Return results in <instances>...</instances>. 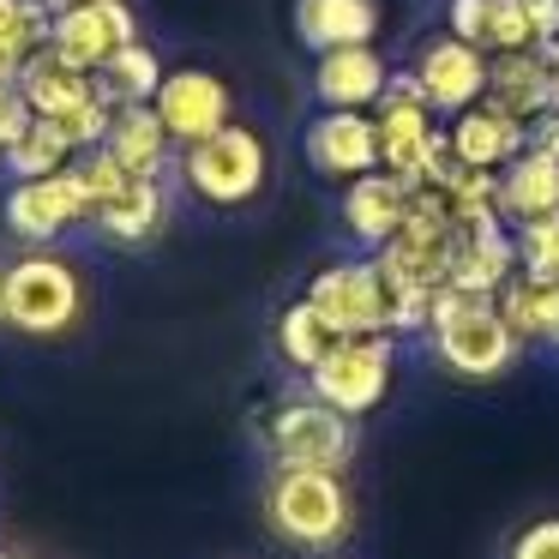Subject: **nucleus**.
Masks as SVG:
<instances>
[{"instance_id":"obj_30","label":"nucleus","mask_w":559,"mask_h":559,"mask_svg":"<svg viewBox=\"0 0 559 559\" xmlns=\"http://www.w3.org/2000/svg\"><path fill=\"white\" fill-rule=\"evenodd\" d=\"M31 127V103H25V91L13 85V79H0V151L13 145L19 133Z\"/></svg>"},{"instance_id":"obj_31","label":"nucleus","mask_w":559,"mask_h":559,"mask_svg":"<svg viewBox=\"0 0 559 559\" xmlns=\"http://www.w3.org/2000/svg\"><path fill=\"white\" fill-rule=\"evenodd\" d=\"M523 13H530L535 49H547V43H559V0H523Z\"/></svg>"},{"instance_id":"obj_9","label":"nucleus","mask_w":559,"mask_h":559,"mask_svg":"<svg viewBox=\"0 0 559 559\" xmlns=\"http://www.w3.org/2000/svg\"><path fill=\"white\" fill-rule=\"evenodd\" d=\"M301 151H307V169L337 187L385 169L379 163V121L367 109H319L301 133Z\"/></svg>"},{"instance_id":"obj_23","label":"nucleus","mask_w":559,"mask_h":559,"mask_svg":"<svg viewBox=\"0 0 559 559\" xmlns=\"http://www.w3.org/2000/svg\"><path fill=\"white\" fill-rule=\"evenodd\" d=\"M103 151H109L121 169H133V175H163L169 169L175 139H169V127H163V115L151 109V103H133V109H115Z\"/></svg>"},{"instance_id":"obj_19","label":"nucleus","mask_w":559,"mask_h":559,"mask_svg":"<svg viewBox=\"0 0 559 559\" xmlns=\"http://www.w3.org/2000/svg\"><path fill=\"white\" fill-rule=\"evenodd\" d=\"M385 25V0H295V37L313 55L373 43Z\"/></svg>"},{"instance_id":"obj_10","label":"nucleus","mask_w":559,"mask_h":559,"mask_svg":"<svg viewBox=\"0 0 559 559\" xmlns=\"http://www.w3.org/2000/svg\"><path fill=\"white\" fill-rule=\"evenodd\" d=\"M518 229H511L499 211H475V217H457V247H451V271L445 289L463 295H499L511 277H518Z\"/></svg>"},{"instance_id":"obj_1","label":"nucleus","mask_w":559,"mask_h":559,"mask_svg":"<svg viewBox=\"0 0 559 559\" xmlns=\"http://www.w3.org/2000/svg\"><path fill=\"white\" fill-rule=\"evenodd\" d=\"M427 343H433L439 367L457 379H499L518 367L523 337L511 331V319L499 313V295H463V289H439L433 295V319H427Z\"/></svg>"},{"instance_id":"obj_3","label":"nucleus","mask_w":559,"mask_h":559,"mask_svg":"<svg viewBox=\"0 0 559 559\" xmlns=\"http://www.w3.org/2000/svg\"><path fill=\"white\" fill-rule=\"evenodd\" d=\"M181 181L193 199H205V205H217V211L253 205L271 181V151L253 127L229 121L223 133H211V139H199V145L181 151Z\"/></svg>"},{"instance_id":"obj_5","label":"nucleus","mask_w":559,"mask_h":559,"mask_svg":"<svg viewBox=\"0 0 559 559\" xmlns=\"http://www.w3.org/2000/svg\"><path fill=\"white\" fill-rule=\"evenodd\" d=\"M265 445L271 463H283V469H349L355 421L307 391V397H289L265 415Z\"/></svg>"},{"instance_id":"obj_36","label":"nucleus","mask_w":559,"mask_h":559,"mask_svg":"<svg viewBox=\"0 0 559 559\" xmlns=\"http://www.w3.org/2000/svg\"><path fill=\"white\" fill-rule=\"evenodd\" d=\"M0 559H13V554H7V547H0Z\"/></svg>"},{"instance_id":"obj_8","label":"nucleus","mask_w":559,"mask_h":559,"mask_svg":"<svg viewBox=\"0 0 559 559\" xmlns=\"http://www.w3.org/2000/svg\"><path fill=\"white\" fill-rule=\"evenodd\" d=\"M7 229L31 247H49L55 235H67L73 223H91V193L85 175H79V157L67 163L61 175H37V181H13L7 205H0Z\"/></svg>"},{"instance_id":"obj_12","label":"nucleus","mask_w":559,"mask_h":559,"mask_svg":"<svg viewBox=\"0 0 559 559\" xmlns=\"http://www.w3.org/2000/svg\"><path fill=\"white\" fill-rule=\"evenodd\" d=\"M139 43V19L127 0H85V7H67L55 13V31H49V49L61 61L85 67V73H103L115 55Z\"/></svg>"},{"instance_id":"obj_20","label":"nucleus","mask_w":559,"mask_h":559,"mask_svg":"<svg viewBox=\"0 0 559 559\" xmlns=\"http://www.w3.org/2000/svg\"><path fill=\"white\" fill-rule=\"evenodd\" d=\"M445 31L463 43H475L481 55H511L535 49V31L523 0H445Z\"/></svg>"},{"instance_id":"obj_24","label":"nucleus","mask_w":559,"mask_h":559,"mask_svg":"<svg viewBox=\"0 0 559 559\" xmlns=\"http://www.w3.org/2000/svg\"><path fill=\"white\" fill-rule=\"evenodd\" d=\"M499 313L511 319V331H518L523 343H547V349H559V283L554 277H530V271H518V277L499 289Z\"/></svg>"},{"instance_id":"obj_27","label":"nucleus","mask_w":559,"mask_h":559,"mask_svg":"<svg viewBox=\"0 0 559 559\" xmlns=\"http://www.w3.org/2000/svg\"><path fill=\"white\" fill-rule=\"evenodd\" d=\"M73 157H79V151H73V139L61 133V121H43V115H31L25 133L0 151V169L13 175V181H37V175H61Z\"/></svg>"},{"instance_id":"obj_15","label":"nucleus","mask_w":559,"mask_h":559,"mask_svg":"<svg viewBox=\"0 0 559 559\" xmlns=\"http://www.w3.org/2000/svg\"><path fill=\"white\" fill-rule=\"evenodd\" d=\"M391 85V61L373 43H349V49H325L313 55V97L319 109H379Z\"/></svg>"},{"instance_id":"obj_16","label":"nucleus","mask_w":559,"mask_h":559,"mask_svg":"<svg viewBox=\"0 0 559 559\" xmlns=\"http://www.w3.org/2000/svg\"><path fill=\"white\" fill-rule=\"evenodd\" d=\"M445 133H451V157L457 163H469V169H506L511 157H518L523 145H530V127L518 121V115H506V109H493V103H475V109H463V115H451L445 121Z\"/></svg>"},{"instance_id":"obj_4","label":"nucleus","mask_w":559,"mask_h":559,"mask_svg":"<svg viewBox=\"0 0 559 559\" xmlns=\"http://www.w3.org/2000/svg\"><path fill=\"white\" fill-rule=\"evenodd\" d=\"M7 283V325L25 337H67L85 313V277L61 253H25L0 271Z\"/></svg>"},{"instance_id":"obj_33","label":"nucleus","mask_w":559,"mask_h":559,"mask_svg":"<svg viewBox=\"0 0 559 559\" xmlns=\"http://www.w3.org/2000/svg\"><path fill=\"white\" fill-rule=\"evenodd\" d=\"M67 7H85V0H49V13H67Z\"/></svg>"},{"instance_id":"obj_26","label":"nucleus","mask_w":559,"mask_h":559,"mask_svg":"<svg viewBox=\"0 0 559 559\" xmlns=\"http://www.w3.org/2000/svg\"><path fill=\"white\" fill-rule=\"evenodd\" d=\"M163 79H169V67L157 61V49H151V43H127V49L97 73V91L115 109H133V103H157Z\"/></svg>"},{"instance_id":"obj_11","label":"nucleus","mask_w":559,"mask_h":559,"mask_svg":"<svg viewBox=\"0 0 559 559\" xmlns=\"http://www.w3.org/2000/svg\"><path fill=\"white\" fill-rule=\"evenodd\" d=\"M409 73L421 79L427 103H433L439 115H463L475 109V103L487 97V73H493V55H481L475 43L451 37V31H439V37H427L421 49H415Z\"/></svg>"},{"instance_id":"obj_25","label":"nucleus","mask_w":559,"mask_h":559,"mask_svg":"<svg viewBox=\"0 0 559 559\" xmlns=\"http://www.w3.org/2000/svg\"><path fill=\"white\" fill-rule=\"evenodd\" d=\"M337 337H343V331L331 325V319L319 313L307 295H301V301H289V307L277 313V355L295 367V373H313V367L325 361L331 349H337Z\"/></svg>"},{"instance_id":"obj_28","label":"nucleus","mask_w":559,"mask_h":559,"mask_svg":"<svg viewBox=\"0 0 559 559\" xmlns=\"http://www.w3.org/2000/svg\"><path fill=\"white\" fill-rule=\"evenodd\" d=\"M518 265L530 271V277H554L559 283V211L518 229Z\"/></svg>"},{"instance_id":"obj_22","label":"nucleus","mask_w":559,"mask_h":559,"mask_svg":"<svg viewBox=\"0 0 559 559\" xmlns=\"http://www.w3.org/2000/svg\"><path fill=\"white\" fill-rule=\"evenodd\" d=\"M19 91H25L31 115H43V121H61V115L85 109V103L97 97V73H85V67L61 61L55 49H43L37 61L19 73Z\"/></svg>"},{"instance_id":"obj_6","label":"nucleus","mask_w":559,"mask_h":559,"mask_svg":"<svg viewBox=\"0 0 559 559\" xmlns=\"http://www.w3.org/2000/svg\"><path fill=\"white\" fill-rule=\"evenodd\" d=\"M391 373H397V337L391 331H373V337H337V349L307 373V391L331 409H343L349 421L373 415L391 391Z\"/></svg>"},{"instance_id":"obj_13","label":"nucleus","mask_w":559,"mask_h":559,"mask_svg":"<svg viewBox=\"0 0 559 559\" xmlns=\"http://www.w3.org/2000/svg\"><path fill=\"white\" fill-rule=\"evenodd\" d=\"M151 109L163 115V127H169L175 145H199V139L223 133V127L235 121V91L223 85L217 73H205V67H175L169 79H163L157 103Z\"/></svg>"},{"instance_id":"obj_32","label":"nucleus","mask_w":559,"mask_h":559,"mask_svg":"<svg viewBox=\"0 0 559 559\" xmlns=\"http://www.w3.org/2000/svg\"><path fill=\"white\" fill-rule=\"evenodd\" d=\"M530 145L547 151V157H559V109H547L542 121H530Z\"/></svg>"},{"instance_id":"obj_34","label":"nucleus","mask_w":559,"mask_h":559,"mask_svg":"<svg viewBox=\"0 0 559 559\" xmlns=\"http://www.w3.org/2000/svg\"><path fill=\"white\" fill-rule=\"evenodd\" d=\"M0 325H7V283H0Z\"/></svg>"},{"instance_id":"obj_35","label":"nucleus","mask_w":559,"mask_h":559,"mask_svg":"<svg viewBox=\"0 0 559 559\" xmlns=\"http://www.w3.org/2000/svg\"><path fill=\"white\" fill-rule=\"evenodd\" d=\"M547 55H554V67H559V43H547Z\"/></svg>"},{"instance_id":"obj_17","label":"nucleus","mask_w":559,"mask_h":559,"mask_svg":"<svg viewBox=\"0 0 559 559\" xmlns=\"http://www.w3.org/2000/svg\"><path fill=\"white\" fill-rule=\"evenodd\" d=\"M487 103L506 115H518L523 127L542 121L554 109V55L547 49H511L493 55V73H487Z\"/></svg>"},{"instance_id":"obj_18","label":"nucleus","mask_w":559,"mask_h":559,"mask_svg":"<svg viewBox=\"0 0 559 559\" xmlns=\"http://www.w3.org/2000/svg\"><path fill=\"white\" fill-rule=\"evenodd\" d=\"M493 205H499V217H506L511 229H523V223H535V217H554L559 211V157L523 145L518 157L499 169Z\"/></svg>"},{"instance_id":"obj_2","label":"nucleus","mask_w":559,"mask_h":559,"mask_svg":"<svg viewBox=\"0 0 559 559\" xmlns=\"http://www.w3.org/2000/svg\"><path fill=\"white\" fill-rule=\"evenodd\" d=\"M265 523L301 554H325L349 535L355 506L349 487H343V469H271L265 481Z\"/></svg>"},{"instance_id":"obj_14","label":"nucleus","mask_w":559,"mask_h":559,"mask_svg":"<svg viewBox=\"0 0 559 559\" xmlns=\"http://www.w3.org/2000/svg\"><path fill=\"white\" fill-rule=\"evenodd\" d=\"M415 193H421V181L391 175V169H373V175H361V181H349V187H343V205H337L349 241L367 247V253H379V247H385L391 235L409 223Z\"/></svg>"},{"instance_id":"obj_21","label":"nucleus","mask_w":559,"mask_h":559,"mask_svg":"<svg viewBox=\"0 0 559 559\" xmlns=\"http://www.w3.org/2000/svg\"><path fill=\"white\" fill-rule=\"evenodd\" d=\"M169 223V199H163V175H133L121 193H109L91 217V229L109 235L115 247H139Z\"/></svg>"},{"instance_id":"obj_29","label":"nucleus","mask_w":559,"mask_h":559,"mask_svg":"<svg viewBox=\"0 0 559 559\" xmlns=\"http://www.w3.org/2000/svg\"><path fill=\"white\" fill-rule=\"evenodd\" d=\"M506 559H559V518H542L511 542Z\"/></svg>"},{"instance_id":"obj_7","label":"nucleus","mask_w":559,"mask_h":559,"mask_svg":"<svg viewBox=\"0 0 559 559\" xmlns=\"http://www.w3.org/2000/svg\"><path fill=\"white\" fill-rule=\"evenodd\" d=\"M307 301L343 331V337H373V331H391V283L379 271L373 253L361 259H331V265L313 271L307 283ZM397 337V331H391Z\"/></svg>"}]
</instances>
